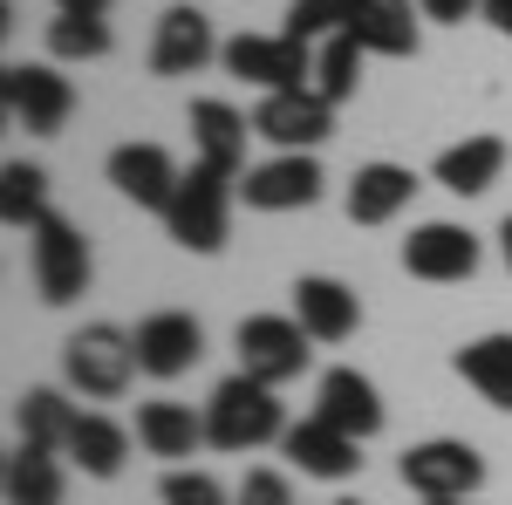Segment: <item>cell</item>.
Instances as JSON below:
<instances>
[{"label":"cell","mask_w":512,"mask_h":505,"mask_svg":"<svg viewBox=\"0 0 512 505\" xmlns=\"http://www.w3.org/2000/svg\"><path fill=\"white\" fill-rule=\"evenodd\" d=\"M287 437V410H280V396L267 383H253V376H226V383L212 389V403H205V444L212 451H260V444H280Z\"/></svg>","instance_id":"obj_1"},{"label":"cell","mask_w":512,"mask_h":505,"mask_svg":"<svg viewBox=\"0 0 512 505\" xmlns=\"http://www.w3.org/2000/svg\"><path fill=\"white\" fill-rule=\"evenodd\" d=\"M233 178L212 171V164H192L178 178V198L164 205V233L178 239L185 253H219L226 246V226H233Z\"/></svg>","instance_id":"obj_2"},{"label":"cell","mask_w":512,"mask_h":505,"mask_svg":"<svg viewBox=\"0 0 512 505\" xmlns=\"http://www.w3.org/2000/svg\"><path fill=\"white\" fill-rule=\"evenodd\" d=\"M62 376H69V389L96 396V403L123 396L130 376H137V335H123L117 321H89V328H76V335L62 342Z\"/></svg>","instance_id":"obj_3"},{"label":"cell","mask_w":512,"mask_h":505,"mask_svg":"<svg viewBox=\"0 0 512 505\" xmlns=\"http://www.w3.org/2000/svg\"><path fill=\"white\" fill-rule=\"evenodd\" d=\"M315 55L321 41H294V35H233L219 48V62L233 69L239 82H253V89H315Z\"/></svg>","instance_id":"obj_4"},{"label":"cell","mask_w":512,"mask_h":505,"mask_svg":"<svg viewBox=\"0 0 512 505\" xmlns=\"http://www.w3.org/2000/svg\"><path fill=\"white\" fill-rule=\"evenodd\" d=\"M308 328L294 321V314H246L239 321V335H233V349H239V376H253V383H267V389H280V383H294L301 369H308Z\"/></svg>","instance_id":"obj_5"},{"label":"cell","mask_w":512,"mask_h":505,"mask_svg":"<svg viewBox=\"0 0 512 505\" xmlns=\"http://www.w3.org/2000/svg\"><path fill=\"white\" fill-rule=\"evenodd\" d=\"M28 267H35V294L48 308H69L76 294H89V239L69 219H41L28 233Z\"/></svg>","instance_id":"obj_6"},{"label":"cell","mask_w":512,"mask_h":505,"mask_svg":"<svg viewBox=\"0 0 512 505\" xmlns=\"http://www.w3.org/2000/svg\"><path fill=\"white\" fill-rule=\"evenodd\" d=\"M396 478L417 499H472L478 485H485V458H478L465 437H431V444H410L403 451Z\"/></svg>","instance_id":"obj_7"},{"label":"cell","mask_w":512,"mask_h":505,"mask_svg":"<svg viewBox=\"0 0 512 505\" xmlns=\"http://www.w3.org/2000/svg\"><path fill=\"white\" fill-rule=\"evenodd\" d=\"M0 103H7V117L21 130L55 137L69 123V110H76V89H69V76L55 62H7L0 69Z\"/></svg>","instance_id":"obj_8"},{"label":"cell","mask_w":512,"mask_h":505,"mask_svg":"<svg viewBox=\"0 0 512 505\" xmlns=\"http://www.w3.org/2000/svg\"><path fill=\"white\" fill-rule=\"evenodd\" d=\"M321 164L315 151H280L267 164H253L246 178H239V198L253 205V212H301V205H315L321 198Z\"/></svg>","instance_id":"obj_9"},{"label":"cell","mask_w":512,"mask_h":505,"mask_svg":"<svg viewBox=\"0 0 512 505\" xmlns=\"http://www.w3.org/2000/svg\"><path fill=\"white\" fill-rule=\"evenodd\" d=\"M198 355H205V328H198V314L185 308H158L137 321V369L144 376H158V383H171V376H185Z\"/></svg>","instance_id":"obj_10"},{"label":"cell","mask_w":512,"mask_h":505,"mask_svg":"<svg viewBox=\"0 0 512 505\" xmlns=\"http://www.w3.org/2000/svg\"><path fill=\"white\" fill-rule=\"evenodd\" d=\"M335 130V103H321L315 89H280L253 110V137H267L274 151H315Z\"/></svg>","instance_id":"obj_11"},{"label":"cell","mask_w":512,"mask_h":505,"mask_svg":"<svg viewBox=\"0 0 512 505\" xmlns=\"http://www.w3.org/2000/svg\"><path fill=\"white\" fill-rule=\"evenodd\" d=\"M403 267L410 280H431V287H451V280H472L478 273V239L451 219H431L403 239Z\"/></svg>","instance_id":"obj_12"},{"label":"cell","mask_w":512,"mask_h":505,"mask_svg":"<svg viewBox=\"0 0 512 505\" xmlns=\"http://www.w3.org/2000/svg\"><path fill=\"white\" fill-rule=\"evenodd\" d=\"M103 171H110V185H117L130 205H144V212H158V219H164V205L178 198V178H185L164 144H117Z\"/></svg>","instance_id":"obj_13"},{"label":"cell","mask_w":512,"mask_h":505,"mask_svg":"<svg viewBox=\"0 0 512 505\" xmlns=\"http://www.w3.org/2000/svg\"><path fill=\"white\" fill-rule=\"evenodd\" d=\"M280 451H287V465H301L308 478H355V471H362V444H355L349 430L321 424V417H301V424H287Z\"/></svg>","instance_id":"obj_14"},{"label":"cell","mask_w":512,"mask_h":505,"mask_svg":"<svg viewBox=\"0 0 512 505\" xmlns=\"http://www.w3.org/2000/svg\"><path fill=\"white\" fill-rule=\"evenodd\" d=\"M294 321L315 342H349L355 328H362V301H355L342 280H328V273H301L294 280Z\"/></svg>","instance_id":"obj_15"},{"label":"cell","mask_w":512,"mask_h":505,"mask_svg":"<svg viewBox=\"0 0 512 505\" xmlns=\"http://www.w3.org/2000/svg\"><path fill=\"white\" fill-rule=\"evenodd\" d=\"M315 417L335 424V430H349L355 444H362V437L383 430V396H376L369 376H355V369H328L321 389H315Z\"/></svg>","instance_id":"obj_16"},{"label":"cell","mask_w":512,"mask_h":505,"mask_svg":"<svg viewBox=\"0 0 512 505\" xmlns=\"http://www.w3.org/2000/svg\"><path fill=\"white\" fill-rule=\"evenodd\" d=\"M212 55H219L212 21L198 7H171L158 21V41H151V76H198Z\"/></svg>","instance_id":"obj_17"},{"label":"cell","mask_w":512,"mask_h":505,"mask_svg":"<svg viewBox=\"0 0 512 505\" xmlns=\"http://www.w3.org/2000/svg\"><path fill=\"white\" fill-rule=\"evenodd\" d=\"M246 137H253V130H246V117H239L233 103H219V96L192 103V151H198V164L239 178V171H246Z\"/></svg>","instance_id":"obj_18"},{"label":"cell","mask_w":512,"mask_h":505,"mask_svg":"<svg viewBox=\"0 0 512 505\" xmlns=\"http://www.w3.org/2000/svg\"><path fill=\"white\" fill-rule=\"evenodd\" d=\"M410 198H417V171H403V164H362L349 178V219L355 226H390Z\"/></svg>","instance_id":"obj_19"},{"label":"cell","mask_w":512,"mask_h":505,"mask_svg":"<svg viewBox=\"0 0 512 505\" xmlns=\"http://www.w3.org/2000/svg\"><path fill=\"white\" fill-rule=\"evenodd\" d=\"M499 171H506V144H499V137H465V144L437 151V164H431V178L444 185V192H458V198L492 192Z\"/></svg>","instance_id":"obj_20"},{"label":"cell","mask_w":512,"mask_h":505,"mask_svg":"<svg viewBox=\"0 0 512 505\" xmlns=\"http://www.w3.org/2000/svg\"><path fill=\"white\" fill-rule=\"evenodd\" d=\"M137 444L151 458H192L205 444V417H192V403L151 396V403H137Z\"/></svg>","instance_id":"obj_21"},{"label":"cell","mask_w":512,"mask_h":505,"mask_svg":"<svg viewBox=\"0 0 512 505\" xmlns=\"http://www.w3.org/2000/svg\"><path fill=\"white\" fill-rule=\"evenodd\" d=\"M76 403L62 396V389H28L21 403H14V424H21V444H35V451H55V458H69V437H76Z\"/></svg>","instance_id":"obj_22"},{"label":"cell","mask_w":512,"mask_h":505,"mask_svg":"<svg viewBox=\"0 0 512 505\" xmlns=\"http://www.w3.org/2000/svg\"><path fill=\"white\" fill-rule=\"evenodd\" d=\"M451 369L492 403V410H512V335H478L451 355Z\"/></svg>","instance_id":"obj_23"},{"label":"cell","mask_w":512,"mask_h":505,"mask_svg":"<svg viewBox=\"0 0 512 505\" xmlns=\"http://www.w3.org/2000/svg\"><path fill=\"white\" fill-rule=\"evenodd\" d=\"M69 458H76L89 478H117L123 458H130V430L117 424V417H76V437H69Z\"/></svg>","instance_id":"obj_24"},{"label":"cell","mask_w":512,"mask_h":505,"mask_svg":"<svg viewBox=\"0 0 512 505\" xmlns=\"http://www.w3.org/2000/svg\"><path fill=\"white\" fill-rule=\"evenodd\" d=\"M0 485H7V505H62V465L55 451H35V444H14Z\"/></svg>","instance_id":"obj_25"},{"label":"cell","mask_w":512,"mask_h":505,"mask_svg":"<svg viewBox=\"0 0 512 505\" xmlns=\"http://www.w3.org/2000/svg\"><path fill=\"white\" fill-rule=\"evenodd\" d=\"M369 55H390V62H403V55H417V21H410V0H376L362 21L349 28Z\"/></svg>","instance_id":"obj_26"},{"label":"cell","mask_w":512,"mask_h":505,"mask_svg":"<svg viewBox=\"0 0 512 505\" xmlns=\"http://www.w3.org/2000/svg\"><path fill=\"white\" fill-rule=\"evenodd\" d=\"M0 219L14 233H35L48 219V171L41 164H7L0 171Z\"/></svg>","instance_id":"obj_27"},{"label":"cell","mask_w":512,"mask_h":505,"mask_svg":"<svg viewBox=\"0 0 512 505\" xmlns=\"http://www.w3.org/2000/svg\"><path fill=\"white\" fill-rule=\"evenodd\" d=\"M376 0H294L287 7V28L280 35H294V41H328V35H349L355 21L369 14Z\"/></svg>","instance_id":"obj_28"},{"label":"cell","mask_w":512,"mask_h":505,"mask_svg":"<svg viewBox=\"0 0 512 505\" xmlns=\"http://www.w3.org/2000/svg\"><path fill=\"white\" fill-rule=\"evenodd\" d=\"M362 41L355 35H328L321 41V55H315V96L321 103H349L355 96V82H362Z\"/></svg>","instance_id":"obj_29"},{"label":"cell","mask_w":512,"mask_h":505,"mask_svg":"<svg viewBox=\"0 0 512 505\" xmlns=\"http://www.w3.org/2000/svg\"><path fill=\"white\" fill-rule=\"evenodd\" d=\"M48 55L55 62H96V55H110V21L103 14H55L48 21Z\"/></svg>","instance_id":"obj_30"},{"label":"cell","mask_w":512,"mask_h":505,"mask_svg":"<svg viewBox=\"0 0 512 505\" xmlns=\"http://www.w3.org/2000/svg\"><path fill=\"white\" fill-rule=\"evenodd\" d=\"M158 499L164 505H233V499H226V485H219L212 471H164Z\"/></svg>","instance_id":"obj_31"},{"label":"cell","mask_w":512,"mask_h":505,"mask_svg":"<svg viewBox=\"0 0 512 505\" xmlns=\"http://www.w3.org/2000/svg\"><path fill=\"white\" fill-rule=\"evenodd\" d=\"M233 505H294V492H287L280 471H246L239 492H233Z\"/></svg>","instance_id":"obj_32"},{"label":"cell","mask_w":512,"mask_h":505,"mask_svg":"<svg viewBox=\"0 0 512 505\" xmlns=\"http://www.w3.org/2000/svg\"><path fill=\"white\" fill-rule=\"evenodd\" d=\"M472 7H485V0H417V14H424V21H444V28H458Z\"/></svg>","instance_id":"obj_33"},{"label":"cell","mask_w":512,"mask_h":505,"mask_svg":"<svg viewBox=\"0 0 512 505\" xmlns=\"http://www.w3.org/2000/svg\"><path fill=\"white\" fill-rule=\"evenodd\" d=\"M478 14H485V21H492V28H499V35L512 41V0H485Z\"/></svg>","instance_id":"obj_34"},{"label":"cell","mask_w":512,"mask_h":505,"mask_svg":"<svg viewBox=\"0 0 512 505\" xmlns=\"http://www.w3.org/2000/svg\"><path fill=\"white\" fill-rule=\"evenodd\" d=\"M55 14H110V0H55Z\"/></svg>","instance_id":"obj_35"},{"label":"cell","mask_w":512,"mask_h":505,"mask_svg":"<svg viewBox=\"0 0 512 505\" xmlns=\"http://www.w3.org/2000/svg\"><path fill=\"white\" fill-rule=\"evenodd\" d=\"M499 253H506V267H512V219L499 226Z\"/></svg>","instance_id":"obj_36"},{"label":"cell","mask_w":512,"mask_h":505,"mask_svg":"<svg viewBox=\"0 0 512 505\" xmlns=\"http://www.w3.org/2000/svg\"><path fill=\"white\" fill-rule=\"evenodd\" d=\"M424 505H472V499H424Z\"/></svg>","instance_id":"obj_37"},{"label":"cell","mask_w":512,"mask_h":505,"mask_svg":"<svg viewBox=\"0 0 512 505\" xmlns=\"http://www.w3.org/2000/svg\"><path fill=\"white\" fill-rule=\"evenodd\" d=\"M342 505H362V499H342Z\"/></svg>","instance_id":"obj_38"}]
</instances>
